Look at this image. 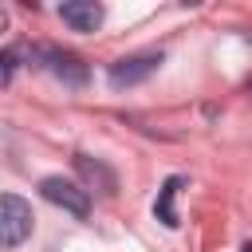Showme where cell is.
<instances>
[{
  "label": "cell",
  "instance_id": "6da1fadb",
  "mask_svg": "<svg viewBox=\"0 0 252 252\" xmlns=\"http://www.w3.org/2000/svg\"><path fill=\"white\" fill-rule=\"evenodd\" d=\"M32 205L16 193H4L0 197V244L4 248H16L32 236Z\"/></svg>",
  "mask_w": 252,
  "mask_h": 252
},
{
  "label": "cell",
  "instance_id": "7a4b0ae2",
  "mask_svg": "<svg viewBox=\"0 0 252 252\" xmlns=\"http://www.w3.org/2000/svg\"><path fill=\"white\" fill-rule=\"evenodd\" d=\"M161 59H165L161 51H134V55H122V59L110 63L106 79H110L114 91H122V87H138V83H146V79L161 67Z\"/></svg>",
  "mask_w": 252,
  "mask_h": 252
},
{
  "label": "cell",
  "instance_id": "3957f363",
  "mask_svg": "<svg viewBox=\"0 0 252 252\" xmlns=\"http://www.w3.org/2000/svg\"><path fill=\"white\" fill-rule=\"evenodd\" d=\"M39 193H43V201H51V205H59V209H67L71 217H91V193L83 189V185H75V181H67V177H43L39 181Z\"/></svg>",
  "mask_w": 252,
  "mask_h": 252
},
{
  "label": "cell",
  "instance_id": "277c9868",
  "mask_svg": "<svg viewBox=\"0 0 252 252\" xmlns=\"http://www.w3.org/2000/svg\"><path fill=\"white\" fill-rule=\"evenodd\" d=\"M32 59H39V67H47V71H51L59 83H67V87H83V83H87V63H83L79 55H71V51H59V47H35Z\"/></svg>",
  "mask_w": 252,
  "mask_h": 252
},
{
  "label": "cell",
  "instance_id": "5b68a950",
  "mask_svg": "<svg viewBox=\"0 0 252 252\" xmlns=\"http://www.w3.org/2000/svg\"><path fill=\"white\" fill-rule=\"evenodd\" d=\"M59 20L71 32H94L102 24V4H94V0H67V4H59Z\"/></svg>",
  "mask_w": 252,
  "mask_h": 252
},
{
  "label": "cell",
  "instance_id": "8992f818",
  "mask_svg": "<svg viewBox=\"0 0 252 252\" xmlns=\"http://www.w3.org/2000/svg\"><path fill=\"white\" fill-rule=\"evenodd\" d=\"M75 169H79V177H83L87 185H98L102 193H114V185H118V181H114V173H110L102 161H91L87 154H79V158H75Z\"/></svg>",
  "mask_w": 252,
  "mask_h": 252
},
{
  "label": "cell",
  "instance_id": "52a82bcc",
  "mask_svg": "<svg viewBox=\"0 0 252 252\" xmlns=\"http://www.w3.org/2000/svg\"><path fill=\"white\" fill-rule=\"evenodd\" d=\"M177 189H181V177H169V181L161 185L158 201H154L158 220H161V224H169V228H177V213H173V197H177Z\"/></svg>",
  "mask_w": 252,
  "mask_h": 252
},
{
  "label": "cell",
  "instance_id": "ba28073f",
  "mask_svg": "<svg viewBox=\"0 0 252 252\" xmlns=\"http://www.w3.org/2000/svg\"><path fill=\"white\" fill-rule=\"evenodd\" d=\"M16 59H20V51H16V47H4V55H0V63H4V83H12V75H16Z\"/></svg>",
  "mask_w": 252,
  "mask_h": 252
},
{
  "label": "cell",
  "instance_id": "9c48e42d",
  "mask_svg": "<svg viewBox=\"0 0 252 252\" xmlns=\"http://www.w3.org/2000/svg\"><path fill=\"white\" fill-rule=\"evenodd\" d=\"M244 91H248V98H252V79H248V83H244Z\"/></svg>",
  "mask_w": 252,
  "mask_h": 252
},
{
  "label": "cell",
  "instance_id": "30bf717a",
  "mask_svg": "<svg viewBox=\"0 0 252 252\" xmlns=\"http://www.w3.org/2000/svg\"><path fill=\"white\" fill-rule=\"evenodd\" d=\"M244 252H252V240H248V244H244Z\"/></svg>",
  "mask_w": 252,
  "mask_h": 252
}]
</instances>
